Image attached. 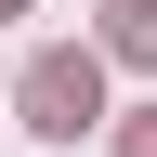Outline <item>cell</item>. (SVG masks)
<instances>
[{
	"label": "cell",
	"instance_id": "6da1fadb",
	"mask_svg": "<svg viewBox=\"0 0 157 157\" xmlns=\"http://www.w3.org/2000/svg\"><path fill=\"white\" fill-rule=\"evenodd\" d=\"M13 105H26V131H39V144H78V131L105 118V66L52 39V52H39V66H26V92H13Z\"/></svg>",
	"mask_w": 157,
	"mask_h": 157
},
{
	"label": "cell",
	"instance_id": "7a4b0ae2",
	"mask_svg": "<svg viewBox=\"0 0 157 157\" xmlns=\"http://www.w3.org/2000/svg\"><path fill=\"white\" fill-rule=\"evenodd\" d=\"M105 52L118 66H157V0H105Z\"/></svg>",
	"mask_w": 157,
	"mask_h": 157
},
{
	"label": "cell",
	"instance_id": "3957f363",
	"mask_svg": "<svg viewBox=\"0 0 157 157\" xmlns=\"http://www.w3.org/2000/svg\"><path fill=\"white\" fill-rule=\"evenodd\" d=\"M118 157H157V105H144V118H131V131H118Z\"/></svg>",
	"mask_w": 157,
	"mask_h": 157
},
{
	"label": "cell",
	"instance_id": "277c9868",
	"mask_svg": "<svg viewBox=\"0 0 157 157\" xmlns=\"http://www.w3.org/2000/svg\"><path fill=\"white\" fill-rule=\"evenodd\" d=\"M0 13H13V0H0Z\"/></svg>",
	"mask_w": 157,
	"mask_h": 157
}]
</instances>
